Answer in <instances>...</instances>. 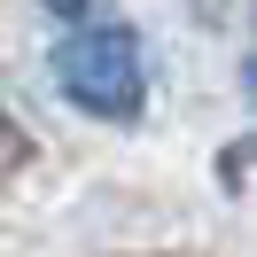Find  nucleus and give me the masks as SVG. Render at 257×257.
<instances>
[{
	"mask_svg": "<svg viewBox=\"0 0 257 257\" xmlns=\"http://www.w3.org/2000/svg\"><path fill=\"white\" fill-rule=\"evenodd\" d=\"M55 86L86 117H109V125L141 117V94H148L141 39L125 24H78L70 39H55Z\"/></svg>",
	"mask_w": 257,
	"mask_h": 257,
	"instance_id": "1",
	"label": "nucleus"
},
{
	"mask_svg": "<svg viewBox=\"0 0 257 257\" xmlns=\"http://www.w3.org/2000/svg\"><path fill=\"white\" fill-rule=\"evenodd\" d=\"M249 94H257V63H249Z\"/></svg>",
	"mask_w": 257,
	"mask_h": 257,
	"instance_id": "2",
	"label": "nucleus"
},
{
	"mask_svg": "<svg viewBox=\"0 0 257 257\" xmlns=\"http://www.w3.org/2000/svg\"><path fill=\"white\" fill-rule=\"evenodd\" d=\"M55 8H78V0H55Z\"/></svg>",
	"mask_w": 257,
	"mask_h": 257,
	"instance_id": "3",
	"label": "nucleus"
}]
</instances>
